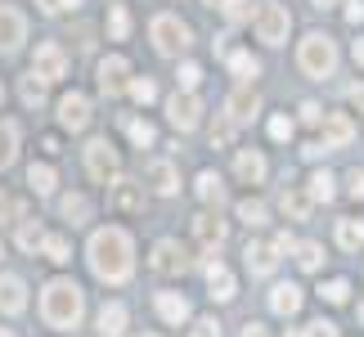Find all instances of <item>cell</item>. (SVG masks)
Returning <instances> with one entry per match:
<instances>
[{
	"instance_id": "1",
	"label": "cell",
	"mask_w": 364,
	"mask_h": 337,
	"mask_svg": "<svg viewBox=\"0 0 364 337\" xmlns=\"http://www.w3.org/2000/svg\"><path fill=\"white\" fill-rule=\"evenodd\" d=\"M90 270L104 279V284H126L135 270V257H131V234L126 230H95L90 238Z\"/></svg>"
},
{
	"instance_id": "2",
	"label": "cell",
	"mask_w": 364,
	"mask_h": 337,
	"mask_svg": "<svg viewBox=\"0 0 364 337\" xmlns=\"http://www.w3.org/2000/svg\"><path fill=\"white\" fill-rule=\"evenodd\" d=\"M81 306H86V297H81V288L73 284V279H50L46 292H41V319H46L50 328H77L81 319Z\"/></svg>"
},
{
	"instance_id": "3",
	"label": "cell",
	"mask_w": 364,
	"mask_h": 337,
	"mask_svg": "<svg viewBox=\"0 0 364 337\" xmlns=\"http://www.w3.org/2000/svg\"><path fill=\"white\" fill-rule=\"evenodd\" d=\"M297 63H301V73L306 77H333V68H338V46H333V36L324 32H311L301 41V50H297Z\"/></svg>"
},
{
	"instance_id": "4",
	"label": "cell",
	"mask_w": 364,
	"mask_h": 337,
	"mask_svg": "<svg viewBox=\"0 0 364 337\" xmlns=\"http://www.w3.org/2000/svg\"><path fill=\"white\" fill-rule=\"evenodd\" d=\"M149 36L153 46H158V54H180L189 46V27L176 18V14H158V18L149 23Z\"/></svg>"
},
{
	"instance_id": "5",
	"label": "cell",
	"mask_w": 364,
	"mask_h": 337,
	"mask_svg": "<svg viewBox=\"0 0 364 337\" xmlns=\"http://www.w3.org/2000/svg\"><path fill=\"white\" fill-rule=\"evenodd\" d=\"M86 166H90V176L100 180V185H113L117 180V149L108 144V139H90L86 144Z\"/></svg>"
},
{
	"instance_id": "6",
	"label": "cell",
	"mask_w": 364,
	"mask_h": 337,
	"mask_svg": "<svg viewBox=\"0 0 364 337\" xmlns=\"http://www.w3.org/2000/svg\"><path fill=\"white\" fill-rule=\"evenodd\" d=\"M68 73V54L63 46H54V41H46V46H36V59H32V77L46 86V81H59Z\"/></svg>"
},
{
	"instance_id": "7",
	"label": "cell",
	"mask_w": 364,
	"mask_h": 337,
	"mask_svg": "<svg viewBox=\"0 0 364 337\" xmlns=\"http://www.w3.org/2000/svg\"><path fill=\"white\" fill-rule=\"evenodd\" d=\"M288 27H292V18H288L284 5H265L257 14V41H265V46H284Z\"/></svg>"
},
{
	"instance_id": "8",
	"label": "cell",
	"mask_w": 364,
	"mask_h": 337,
	"mask_svg": "<svg viewBox=\"0 0 364 337\" xmlns=\"http://www.w3.org/2000/svg\"><path fill=\"white\" fill-rule=\"evenodd\" d=\"M166 117H171V126L176 131H193V126H198V117H203V104L193 100V95H171V100H166Z\"/></svg>"
},
{
	"instance_id": "9",
	"label": "cell",
	"mask_w": 364,
	"mask_h": 337,
	"mask_svg": "<svg viewBox=\"0 0 364 337\" xmlns=\"http://www.w3.org/2000/svg\"><path fill=\"white\" fill-rule=\"evenodd\" d=\"M23 41H27V18L14 5H0V50L9 54V50H18Z\"/></svg>"
},
{
	"instance_id": "10",
	"label": "cell",
	"mask_w": 364,
	"mask_h": 337,
	"mask_svg": "<svg viewBox=\"0 0 364 337\" xmlns=\"http://www.w3.org/2000/svg\"><path fill=\"white\" fill-rule=\"evenodd\" d=\"M126 86H131V63H126L122 54L104 59V63H100V90H104V95H122Z\"/></svg>"
},
{
	"instance_id": "11",
	"label": "cell",
	"mask_w": 364,
	"mask_h": 337,
	"mask_svg": "<svg viewBox=\"0 0 364 337\" xmlns=\"http://www.w3.org/2000/svg\"><path fill=\"white\" fill-rule=\"evenodd\" d=\"M59 122L68 131H86L90 126V100L86 95H63L59 100Z\"/></svg>"
},
{
	"instance_id": "12",
	"label": "cell",
	"mask_w": 364,
	"mask_h": 337,
	"mask_svg": "<svg viewBox=\"0 0 364 337\" xmlns=\"http://www.w3.org/2000/svg\"><path fill=\"white\" fill-rule=\"evenodd\" d=\"M23 306H27V284L18 274H0V311L23 315Z\"/></svg>"
},
{
	"instance_id": "13",
	"label": "cell",
	"mask_w": 364,
	"mask_h": 337,
	"mask_svg": "<svg viewBox=\"0 0 364 337\" xmlns=\"http://www.w3.org/2000/svg\"><path fill=\"white\" fill-rule=\"evenodd\" d=\"M355 139V126L346 112H328L324 117V149H346Z\"/></svg>"
},
{
	"instance_id": "14",
	"label": "cell",
	"mask_w": 364,
	"mask_h": 337,
	"mask_svg": "<svg viewBox=\"0 0 364 337\" xmlns=\"http://www.w3.org/2000/svg\"><path fill=\"white\" fill-rule=\"evenodd\" d=\"M144 180L153 185V193H162V198H171V193L180 189V176H176L171 162H149L144 166Z\"/></svg>"
},
{
	"instance_id": "15",
	"label": "cell",
	"mask_w": 364,
	"mask_h": 337,
	"mask_svg": "<svg viewBox=\"0 0 364 337\" xmlns=\"http://www.w3.org/2000/svg\"><path fill=\"white\" fill-rule=\"evenodd\" d=\"M153 270H158V274H176V270H185V252H180V243L162 238V243L153 247Z\"/></svg>"
},
{
	"instance_id": "16",
	"label": "cell",
	"mask_w": 364,
	"mask_h": 337,
	"mask_svg": "<svg viewBox=\"0 0 364 337\" xmlns=\"http://www.w3.org/2000/svg\"><path fill=\"white\" fill-rule=\"evenodd\" d=\"M257 90H234L230 95V104H225V112H230V122L234 126H243V122H252V117H257Z\"/></svg>"
},
{
	"instance_id": "17",
	"label": "cell",
	"mask_w": 364,
	"mask_h": 337,
	"mask_svg": "<svg viewBox=\"0 0 364 337\" xmlns=\"http://www.w3.org/2000/svg\"><path fill=\"white\" fill-rule=\"evenodd\" d=\"M247 270L252 274H270L274 265H279V252H274V243H247Z\"/></svg>"
},
{
	"instance_id": "18",
	"label": "cell",
	"mask_w": 364,
	"mask_h": 337,
	"mask_svg": "<svg viewBox=\"0 0 364 337\" xmlns=\"http://www.w3.org/2000/svg\"><path fill=\"white\" fill-rule=\"evenodd\" d=\"M193 238H198V243H207V247H220V243H225V225L203 212V216H193Z\"/></svg>"
},
{
	"instance_id": "19",
	"label": "cell",
	"mask_w": 364,
	"mask_h": 337,
	"mask_svg": "<svg viewBox=\"0 0 364 337\" xmlns=\"http://www.w3.org/2000/svg\"><path fill=\"white\" fill-rule=\"evenodd\" d=\"M158 315L166 324H185L189 319V301L180 297V292H158Z\"/></svg>"
},
{
	"instance_id": "20",
	"label": "cell",
	"mask_w": 364,
	"mask_h": 337,
	"mask_svg": "<svg viewBox=\"0 0 364 337\" xmlns=\"http://www.w3.org/2000/svg\"><path fill=\"white\" fill-rule=\"evenodd\" d=\"M207 288H212L216 301H230V297H234V274H230L220 261H212V265H207Z\"/></svg>"
},
{
	"instance_id": "21",
	"label": "cell",
	"mask_w": 364,
	"mask_h": 337,
	"mask_svg": "<svg viewBox=\"0 0 364 337\" xmlns=\"http://www.w3.org/2000/svg\"><path fill=\"white\" fill-rule=\"evenodd\" d=\"M234 166H239V176L247 180V185H261V180H265V158H261V153H252V149H239Z\"/></svg>"
},
{
	"instance_id": "22",
	"label": "cell",
	"mask_w": 364,
	"mask_h": 337,
	"mask_svg": "<svg viewBox=\"0 0 364 337\" xmlns=\"http://www.w3.org/2000/svg\"><path fill=\"white\" fill-rule=\"evenodd\" d=\"M27 185H32V193H41V198H46V193H54L59 176H54L50 162H32V166H27Z\"/></svg>"
},
{
	"instance_id": "23",
	"label": "cell",
	"mask_w": 364,
	"mask_h": 337,
	"mask_svg": "<svg viewBox=\"0 0 364 337\" xmlns=\"http://www.w3.org/2000/svg\"><path fill=\"white\" fill-rule=\"evenodd\" d=\"M270 306L279 315H297L301 311V288L297 284H279L274 292H270Z\"/></svg>"
},
{
	"instance_id": "24",
	"label": "cell",
	"mask_w": 364,
	"mask_h": 337,
	"mask_svg": "<svg viewBox=\"0 0 364 337\" xmlns=\"http://www.w3.org/2000/svg\"><path fill=\"white\" fill-rule=\"evenodd\" d=\"M100 333L104 337H122L126 333V306L122 301H108L104 311H100Z\"/></svg>"
},
{
	"instance_id": "25",
	"label": "cell",
	"mask_w": 364,
	"mask_h": 337,
	"mask_svg": "<svg viewBox=\"0 0 364 337\" xmlns=\"http://www.w3.org/2000/svg\"><path fill=\"white\" fill-rule=\"evenodd\" d=\"M279 207H284V216H292V220H306V216H311V193H301V189H284V198H279Z\"/></svg>"
},
{
	"instance_id": "26",
	"label": "cell",
	"mask_w": 364,
	"mask_h": 337,
	"mask_svg": "<svg viewBox=\"0 0 364 337\" xmlns=\"http://www.w3.org/2000/svg\"><path fill=\"white\" fill-rule=\"evenodd\" d=\"M108 207H113V212H139V193H135V185L117 180L113 193H108Z\"/></svg>"
},
{
	"instance_id": "27",
	"label": "cell",
	"mask_w": 364,
	"mask_h": 337,
	"mask_svg": "<svg viewBox=\"0 0 364 337\" xmlns=\"http://www.w3.org/2000/svg\"><path fill=\"white\" fill-rule=\"evenodd\" d=\"M198 198L203 203H225V180H220L216 171H203L198 176Z\"/></svg>"
},
{
	"instance_id": "28",
	"label": "cell",
	"mask_w": 364,
	"mask_h": 337,
	"mask_svg": "<svg viewBox=\"0 0 364 337\" xmlns=\"http://www.w3.org/2000/svg\"><path fill=\"white\" fill-rule=\"evenodd\" d=\"M14 158H18V126L0 122V166H9Z\"/></svg>"
},
{
	"instance_id": "29",
	"label": "cell",
	"mask_w": 364,
	"mask_h": 337,
	"mask_svg": "<svg viewBox=\"0 0 364 337\" xmlns=\"http://www.w3.org/2000/svg\"><path fill=\"white\" fill-rule=\"evenodd\" d=\"M41 243H46V230H41L36 220H23L18 225V247L23 252H41Z\"/></svg>"
},
{
	"instance_id": "30",
	"label": "cell",
	"mask_w": 364,
	"mask_h": 337,
	"mask_svg": "<svg viewBox=\"0 0 364 337\" xmlns=\"http://www.w3.org/2000/svg\"><path fill=\"white\" fill-rule=\"evenodd\" d=\"M41 252L54 261V265H63V261H73V247H68V238L63 234H50L46 243H41Z\"/></svg>"
},
{
	"instance_id": "31",
	"label": "cell",
	"mask_w": 364,
	"mask_h": 337,
	"mask_svg": "<svg viewBox=\"0 0 364 337\" xmlns=\"http://www.w3.org/2000/svg\"><path fill=\"white\" fill-rule=\"evenodd\" d=\"M63 216L73 220V225H86L90 220V203L81 198V193H68V198H63Z\"/></svg>"
},
{
	"instance_id": "32",
	"label": "cell",
	"mask_w": 364,
	"mask_h": 337,
	"mask_svg": "<svg viewBox=\"0 0 364 337\" xmlns=\"http://www.w3.org/2000/svg\"><path fill=\"white\" fill-rule=\"evenodd\" d=\"M297 265L301 270H319V265H324V247L319 243H297Z\"/></svg>"
},
{
	"instance_id": "33",
	"label": "cell",
	"mask_w": 364,
	"mask_h": 337,
	"mask_svg": "<svg viewBox=\"0 0 364 337\" xmlns=\"http://www.w3.org/2000/svg\"><path fill=\"white\" fill-rule=\"evenodd\" d=\"M108 32H113V41H126V32H131V9L126 5H113V14H108Z\"/></svg>"
},
{
	"instance_id": "34",
	"label": "cell",
	"mask_w": 364,
	"mask_h": 337,
	"mask_svg": "<svg viewBox=\"0 0 364 337\" xmlns=\"http://www.w3.org/2000/svg\"><path fill=\"white\" fill-rule=\"evenodd\" d=\"M333 198V176L328 171H315L311 176V203H328Z\"/></svg>"
},
{
	"instance_id": "35",
	"label": "cell",
	"mask_w": 364,
	"mask_h": 337,
	"mask_svg": "<svg viewBox=\"0 0 364 337\" xmlns=\"http://www.w3.org/2000/svg\"><path fill=\"white\" fill-rule=\"evenodd\" d=\"M239 220L257 230V225H265V207H261L257 198H243V203H239Z\"/></svg>"
},
{
	"instance_id": "36",
	"label": "cell",
	"mask_w": 364,
	"mask_h": 337,
	"mask_svg": "<svg viewBox=\"0 0 364 337\" xmlns=\"http://www.w3.org/2000/svg\"><path fill=\"white\" fill-rule=\"evenodd\" d=\"M338 243H342L346 252H355V247L364 243V234H360V225H355V220H342V225H338Z\"/></svg>"
},
{
	"instance_id": "37",
	"label": "cell",
	"mask_w": 364,
	"mask_h": 337,
	"mask_svg": "<svg viewBox=\"0 0 364 337\" xmlns=\"http://www.w3.org/2000/svg\"><path fill=\"white\" fill-rule=\"evenodd\" d=\"M319 297H324V301H333V306H342L346 297H351V284H346V279H333V284H324V288H319Z\"/></svg>"
},
{
	"instance_id": "38",
	"label": "cell",
	"mask_w": 364,
	"mask_h": 337,
	"mask_svg": "<svg viewBox=\"0 0 364 337\" xmlns=\"http://www.w3.org/2000/svg\"><path fill=\"white\" fill-rule=\"evenodd\" d=\"M220 9H225V18H230V23L252 18V0H220Z\"/></svg>"
},
{
	"instance_id": "39",
	"label": "cell",
	"mask_w": 364,
	"mask_h": 337,
	"mask_svg": "<svg viewBox=\"0 0 364 337\" xmlns=\"http://www.w3.org/2000/svg\"><path fill=\"white\" fill-rule=\"evenodd\" d=\"M230 68H234V77H243V81H247V77H257V59H252V54H243V50H239V54H230Z\"/></svg>"
},
{
	"instance_id": "40",
	"label": "cell",
	"mask_w": 364,
	"mask_h": 337,
	"mask_svg": "<svg viewBox=\"0 0 364 337\" xmlns=\"http://www.w3.org/2000/svg\"><path fill=\"white\" fill-rule=\"evenodd\" d=\"M126 90H131V100H135V104H149L153 95H158V86H153L149 77H135V81H131V86H126Z\"/></svg>"
},
{
	"instance_id": "41",
	"label": "cell",
	"mask_w": 364,
	"mask_h": 337,
	"mask_svg": "<svg viewBox=\"0 0 364 337\" xmlns=\"http://www.w3.org/2000/svg\"><path fill=\"white\" fill-rule=\"evenodd\" d=\"M126 131H131V139H135V144H139V149H149V144H153V139H158V131H153V126H149V122H131V126H126Z\"/></svg>"
},
{
	"instance_id": "42",
	"label": "cell",
	"mask_w": 364,
	"mask_h": 337,
	"mask_svg": "<svg viewBox=\"0 0 364 337\" xmlns=\"http://www.w3.org/2000/svg\"><path fill=\"white\" fill-rule=\"evenodd\" d=\"M270 139H279V144H284V139H292V117H288V112L270 117Z\"/></svg>"
},
{
	"instance_id": "43",
	"label": "cell",
	"mask_w": 364,
	"mask_h": 337,
	"mask_svg": "<svg viewBox=\"0 0 364 337\" xmlns=\"http://www.w3.org/2000/svg\"><path fill=\"white\" fill-rule=\"evenodd\" d=\"M180 86H185V95H193V86H198V81H203V68L198 63H185V68H180Z\"/></svg>"
},
{
	"instance_id": "44",
	"label": "cell",
	"mask_w": 364,
	"mask_h": 337,
	"mask_svg": "<svg viewBox=\"0 0 364 337\" xmlns=\"http://www.w3.org/2000/svg\"><path fill=\"white\" fill-rule=\"evenodd\" d=\"M23 100L27 104H41V100H46V86H41L36 77H23Z\"/></svg>"
},
{
	"instance_id": "45",
	"label": "cell",
	"mask_w": 364,
	"mask_h": 337,
	"mask_svg": "<svg viewBox=\"0 0 364 337\" xmlns=\"http://www.w3.org/2000/svg\"><path fill=\"white\" fill-rule=\"evenodd\" d=\"M230 139H234V122L225 117V122H216V126H212V144H220V149H225Z\"/></svg>"
},
{
	"instance_id": "46",
	"label": "cell",
	"mask_w": 364,
	"mask_h": 337,
	"mask_svg": "<svg viewBox=\"0 0 364 337\" xmlns=\"http://www.w3.org/2000/svg\"><path fill=\"white\" fill-rule=\"evenodd\" d=\"M189 337H220V324H216V319H198Z\"/></svg>"
},
{
	"instance_id": "47",
	"label": "cell",
	"mask_w": 364,
	"mask_h": 337,
	"mask_svg": "<svg viewBox=\"0 0 364 337\" xmlns=\"http://www.w3.org/2000/svg\"><path fill=\"white\" fill-rule=\"evenodd\" d=\"M346 189H351V198H364V171H360V166L346 176Z\"/></svg>"
},
{
	"instance_id": "48",
	"label": "cell",
	"mask_w": 364,
	"mask_h": 337,
	"mask_svg": "<svg viewBox=\"0 0 364 337\" xmlns=\"http://www.w3.org/2000/svg\"><path fill=\"white\" fill-rule=\"evenodd\" d=\"M306 337H338V328H333L328 319H315V324L306 328Z\"/></svg>"
},
{
	"instance_id": "49",
	"label": "cell",
	"mask_w": 364,
	"mask_h": 337,
	"mask_svg": "<svg viewBox=\"0 0 364 337\" xmlns=\"http://www.w3.org/2000/svg\"><path fill=\"white\" fill-rule=\"evenodd\" d=\"M9 216H18V203H14L5 189H0V220H9Z\"/></svg>"
},
{
	"instance_id": "50",
	"label": "cell",
	"mask_w": 364,
	"mask_h": 337,
	"mask_svg": "<svg viewBox=\"0 0 364 337\" xmlns=\"http://www.w3.org/2000/svg\"><path fill=\"white\" fill-rule=\"evenodd\" d=\"M346 18H351V23H364V0H346Z\"/></svg>"
},
{
	"instance_id": "51",
	"label": "cell",
	"mask_w": 364,
	"mask_h": 337,
	"mask_svg": "<svg viewBox=\"0 0 364 337\" xmlns=\"http://www.w3.org/2000/svg\"><path fill=\"white\" fill-rule=\"evenodd\" d=\"M46 14H59V9H68V5H77V0H36Z\"/></svg>"
},
{
	"instance_id": "52",
	"label": "cell",
	"mask_w": 364,
	"mask_h": 337,
	"mask_svg": "<svg viewBox=\"0 0 364 337\" xmlns=\"http://www.w3.org/2000/svg\"><path fill=\"white\" fill-rule=\"evenodd\" d=\"M301 122L315 126V122H319V104H301Z\"/></svg>"
},
{
	"instance_id": "53",
	"label": "cell",
	"mask_w": 364,
	"mask_h": 337,
	"mask_svg": "<svg viewBox=\"0 0 364 337\" xmlns=\"http://www.w3.org/2000/svg\"><path fill=\"white\" fill-rule=\"evenodd\" d=\"M243 337H270V328H265V324H247Z\"/></svg>"
},
{
	"instance_id": "54",
	"label": "cell",
	"mask_w": 364,
	"mask_h": 337,
	"mask_svg": "<svg viewBox=\"0 0 364 337\" xmlns=\"http://www.w3.org/2000/svg\"><path fill=\"white\" fill-rule=\"evenodd\" d=\"M351 104H355V108L364 112V86H351Z\"/></svg>"
},
{
	"instance_id": "55",
	"label": "cell",
	"mask_w": 364,
	"mask_h": 337,
	"mask_svg": "<svg viewBox=\"0 0 364 337\" xmlns=\"http://www.w3.org/2000/svg\"><path fill=\"white\" fill-rule=\"evenodd\" d=\"M355 63H364V36L355 41Z\"/></svg>"
},
{
	"instance_id": "56",
	"label": "cell",
	"mask_w": 364,
	"mask_h": 337,
	"mask_svg": "<svg viewBox=\"0 0 364 337\" xmlns=\"http://www.w3.org/2000/svg\"><path fill=\"white\" fill-rule=\"evenodd\" d=\"M333 5H338V0H315V9H333Z\"/></svg>"
},
{
	"instance_id": "57",
	"label": "cell",
	"mask_w": 364,
	"mask_h": 337,
	"mask_svg": "<svg viewBox=\"0 0 364 337\" xmlns=\"http://www.w3.org/2000/svg\"><path fill=\"white\" fill-rule=\"evenodd\" d=\"M288 337H306V328H292V333H288Z\"/></svg>"
},
{
	"instance_id": "58",
	"label": "cell",
	"mask_w": 364,
	"mask_h": 337,
	"mask_svg": "<svg viewBox=\"0 0 364 337\" xmlns=\"http://www.w3.org/2000/svg\"><path fill=\"white\" fill-rule=\"evenodd\" d=\"M0 337H14V333H9V328H0Z\"/></svg>"
},
{
	"instance_id": "59",
	"label": "cell",
	"mask_w": 364,
	"mask_h": 337,
	"mask_svg": "<svg viewBox=\"0 0 364 337\" xmlns=\"http://www.w3.org/2000/svg\"><path fill=\"white\" fill-rule=\"evenodd\" d=\"M203 5H220V0H203Z\"/></svg>"
},
{
	"instance_id": "60",
	"label": "cell",
	"mask_w": 364,
	"mask_h": 337,
	"mask_svg": "<svg viewBox=\"0 0 364 337\" xmlns=\"http://www.w3.org/2000/svg\"><path fill=\"white\" fill-rule=\"evenodd\" d=\"M360 319H364V306H360Z\"/></svg>"
},
{
	"instance_id": "61",
	"label": "cell",
	"mask_w": 364,
	"mask_h": 337,
	"mask_svg": "<svg viewBox=\"0 0 364 337\" xmlns=\"http://www.w3.org/2000/svg\"><path fill=\"white\" fill-rule=\"evenodd\" d=\"M0 100H5V90H0Z\"/></svg>"
}]
</instances>
